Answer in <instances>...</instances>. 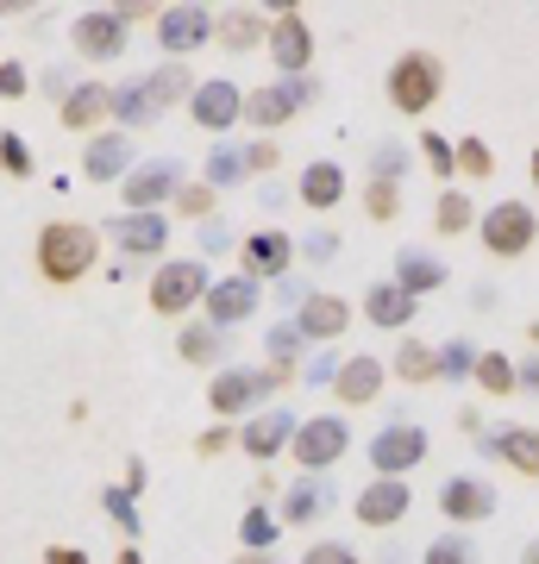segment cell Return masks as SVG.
I'll list each match as a JSON object with an SVG mask.
<instances>
[{
    "label": "cell",
    "instance_id": "1",
    "mask_svg": "<svg viewBox=\"0 0 539 564\" xmlns=\"http://www.w3.org/2000/svg\"><path fill=\"white\" fill-rule=\"evenodd\" d=\"M100 258V232L82 220H51L39 232V270L51 282H76L88 276V263Z\"/></svg>",
    "mask_w": 539,
    "mask_h": 564
},
{
    "label": "cell",
    "instance_id": "2",
    "mask_svg": "<svg viewBox=\"0 0 539 564\" xmlns=\"http://www.w3.org/2000/svg\"><path fill=\"white\" fill-rule=\"evenodd\" d=\"M440 95H445V63L433 57V51L396 57V69H389V107H396V113H427Z\"/></svg>",
    "mask_w": 539,
    "mask_h": 564
},
{
    "label": "cell",
    "instance_id": "3",
    "mask_svg": "<svg viewBox=\"0 0 539 564\" xmlns=\"http://www.w3.org/2000/svg\"><path fill=\"white\" fill-rule=\"evenodd\" d=\"M477 232H483V251H489V258H527L533 239H539V220H533V207L502 202L477 220Z\"/></svg>",
    "mask_w": 539,
    "mask_h": 564
},
{
    "label": "cell",
    "instance_id": "4",
    "mask_svg": "<svg viewBox=\"0 0 539 564\" xmlns=\"http://www.w3.org/2000/svg\"><path fill=\"white\" fill-rule=\"evenodd\" d=\"M214 282H207V263L195 258H176V263H158V276H151V307L158 314H182V307H195Z\"/></svg>",
    "mask_w": 539,
    "mask_h": 564
},
{
    "label": "cell",
    "instance_id": "5",
    "mask_svg": "<svg viewBox=\"0 0 539 564\" xmlns=\"http://www.w3.org/2000/svg\"><path fill=\"white\" fill-rule=\"evenodd\" d=\"M270 57H277L282 76H301L308 63H314V32H308V20L295 13V0H277V20H270Z\"/></svg>",
    "mask_w": 539,
    "mask_h": 564
},
{
    "label": "cell",
    "instance_id": "6",
    "mask_svg": "<svg viewBox=\"0 0 539 564\" xmlns=\"http://www.w3.org/2000/svg\"><path fill=\"white\" fill-rule=\"evenodd\" d=\"M427 458V426H414V421H389L370 440V464H377L382 477H401L408 484V470Z\"/></svg>",
    "mask_w": 539,
    "mask_h": 564
},
{
    "label": "cell",
    "instance_id": "7",
    "mask_svg": "<svg viewBox=\"0 0 539 564\" xmlns=\"http://www.w3.org/2000/svg\"><path fill=\"white\" fill-rule=\"evenodd\" d=\"M214 32H220V20H214L207 7H163L158 13V44L170 51V63H182L188 51H201Z\"/></svg>",
    "mask_w": 539,
    "mask_h": 564
},
{
    "label": "cell",
    "instance_id": "8",
    "mask_svg": "<svg viewBox=\"0 0 539 564\" xmlns=\"http://www.w3.org/2000/svg\"><path fill=\"white\" fill-rule=\"evenodd\" d=\"M295 458L308 464V470H326V464H339L345 458V445H352V426L339 421V414H314V421H301L295 426Z\"/></svg>",
    "mask_w": 539,
    "mask_h": 564
},
{
    "label": "cell",
    "instance_id": "9",
    "mask_svg": "<svg viewBox=\"0 0 539 564\" xmlns=\"http://www.w3.org/2000/svg\"><path fill=\"white\" fill-rule=\"evenodd\" d=\"M308 101H314V82H308V76H289V82H277V88L245 95V120H251V126H282V120H295Z\"/></svg>",
    "mask_w": 539,
    "mask_h": 564
},
{
    "label": "cell",
    "instance_id": "10",
    "mask_svg": "<svg viewBox=\"0 0 539 564\" xmlns=\"http://www.w3.org/2000/svg\"><path fill=\"white\" fill-rule=\"evenodd\" d=\"M170 195H182V163L176 158H151V163H139V170L126 176L132 214H158V202H170Z\"/></svg>",
    "mask_w": 539,
    "mask_h": 564
},
{
    "label": "cell",
    "instance_id": "11",
    "mask_svg": "<svg viewBox=\"0 0 539 564\" xmlns=\"http://www.w3.org/2000/svg\"><path fill=\"white\" fill-rule=\"evenodd\" d=\"M440 514L459 521V527L489 521V514H496V489L483 484V477H445L440 484Z\"/></svg>",
    "mask_w": 539,
    "mask_h": 564
},
{
    "label": "cell",
    "instance_id": "12",
    "mask_svg": "<svg viewBox=\"0 0 539 564\" xmlns=\"http://www.w3.org/2000/svg\"><path fill=\"white\" fill-rule=\"evenodd\" d=\"M188 113H195V126L201 132H226L233 120H245V95L233 88V82H201L195 95H188Z\"/></svg>",
    "mask_w": 539,
    "mask_h": 564
},
{
    "label": "cell",
    "instance_id": "13",
    "mask_svg": "<svg viewBox=\"0 0 539 564\" xmlns=\"http://www.w3.org/2000/svg\"><path fill=\"white\" fill-rule=\"evenodd\" d=\"M239 258H245V276L251 282H277V276H289V263H295V239L270 226V232H251V239H245Z\"/></svg>",
    "mask_w": 539,
    "mask_h": 564
},
{
    "label": "cell",
    "instance_id": "14",
    "mask_svg": "<svg viewBox=\"0 0 539 564\" xmlns=\"http://www.w3.org/2000/svg\"><path fill=\"white\" fill-rule=\"evenodd\" d=\"M251 307H263V282H251V276H233V282H214L207 289V321L214 326L251 321Z\"/></svg>",
    "mask_w": 539,
    "mask_h": 564
},
{
    "label": "cell",
    "instance_id": "15",
    "mask_svg": "<svg viewBox=\"0 0 539 564\" xmlns=\"http://www.w3.org/2000/svg\"><path fill=\"white\" fill-rule=\"evenodd\" d=\"M107 239L132 251V258H158L163 245H170V220L163 214H120V220L107 226Z\"/></svg>",
    "mask_w": 539,
    "mask_h": 564
},
{
    "label": "cell",
    "instance_id": "16",
    "mask_svg": "<svg viewBox=\"0 0 539 564\" xmlns=\"http://www.w3.org/2000/svg\"><path fill=\"white\" fill-rule=\"evenodd\" d=\"M258 395H270L263 370H251V364H233V370H220V377H214V395H207V402H214V414H245Z\"/></svg>",
    "mask_w": 539,
    "mask_h": 564
},
{
    "label": "cell",
    "instance_id": "17",
    "mask_svg": "<svg viewBox=\"0 0 539 564\" xmlns=\"http://www.w3.org/2000/svg\"><path fill=\"white\" fill-rule=\"evenodd\" d=\"M69 39H76L82 57H120L126 51V20L120 13H82V20L69 25Z\"/></svg>",
    "mask_w": 539,
    "mask_h": 564
},
{
    "label": "cell",
    "instance_id": "18",
    "mask_svg": "<svg viewBox=\"0 0 539 564\" xmlns=\"http://www.w3.org/2000/svg\"><path fill=\"white\" fill-rule=\"evenodd\" d=\"M408 508H414L408 484H401V477H377V484L358 496V521H364V527H396Z\"/></svg>",
    "mask_w": 539,
    "mask_h": 564
},
{
    "label": "cell",
    "instance_id": "19",
    "mask_svg": "<svg viewBox=\"0 0 539 564\" xmlns=\"http://www.w3.org/2000/svg\"><path fill=\"white\" fill-rule=\"evenodd\" d=\"M483 452L502 464H515L520 477H539V433L533 426H496V433H483Z\"/></svg>",
    "mask_w": 539,
    "mask_h": 564
},
{
    "label": "cell",
    "instance_id": "20",
    "mask_svg": "<svg viewBox=\"0 0 539 564\" xmlns=\"http://www.w3.org/2000/svg\"><path fill=\"white\" fill-rule=\"evenodd\" d=\"M345 326H352V307H345L339 295H308V302L295 307V333L301 339H339Z\"/></svg>",
    "mask_w": 539,
    "mask_h": 564
},
{
    "label": "cell",
    "instance_id": "21",
    "mask_svg": "<svg viewBox=\"0 0 539 564\" xmlns=\"http://www.w3.org/2000/svg\"><path fill=\"white\" fill-rule=\"evenodd\" d=\"M364 321L401 333V326L414 321V295H408L401 282H370V289H364Z\"/></svg>",
    "mask_w": 539,
    "mask_h": 564
},
{
    "label": "cell",
    "instance_id": "22",
    "mask_svg": "<svg viewBox=\"0 0 539 564\" xmlns=\"http://www.w3.org/2000/svg\"><path fill=\"white\" fill-rule=\"evenodd\" d=\"M333 389H339V402H345V408L377 402V389H382V358H370V351L345 358V364H339V377H333Z\"/></svg>",
    "mask_w": 539,
    "mask_h": 564
},
{
    "label": "cell",
    "instance_id": "23",
    "mask_svg": "<svg viewBox=\"0 0 539 564\" xmlns=\"http://www.w3.org/2000/svg\"><path fill=\"white\" fill-rule=\"evenodd\" d=\"M289 440H295V414H289V408H263L258 421L239 433V445L251 452V458H277Z\"/></svg>",
    "mask_w": 539,
    "mask_h": 564
},
{
    "label": "cell",
    "instance_id": "24",
    "mask_svg": "<svg viewBox=\"0 0 539 564\" xmlns=\"http://www.w3.org/2000/svg\"><path fill=\"white\" fill-rule=\"evenodd\" d=\"M82 176H88V182L132 176V139H126V132H107V139H95V144H88V158H82Z\"/></svg>",
    "mask_w": 539,
    "mask_h": 564
},
{
    "label": "cell",
    "instance_id": "25",
    "mask_svg": "<svg viewBox=\"0 0 539 564\" xmlns=\"http://www.w3.org/2000/svg\"><path fill=\"white\" fill-rule=\"evenodd\" d=\"M301 202L314 207V214L339 207L345 202V170L339 163H308V170H301Z\"/></svg>",
    "mask_w": 539,
    "mask_h": 564
},
{
    "label": "cell",
    "instance_id": "26",
    "mask_svg": "<svg viewBox=\"0 0 539 564\" xmlns=\"http://www.w3.org/2000/svg\"><path fill=\"white\" fill-rule=\"evenodd\" d=\"M389 282H401V289H408V295H433V289H445V263L440 258H427V251H401L396 258V276Z\"/></svg>",
    "mask_w": 539,
    "mask_h": 564
},
{
    "label": "cell",
    "instance_id": "27",
    "mask_svg": "<svg viewBox=\"0 0 539 564\" xmlns=\"http://www.w3.org/2000/svg\"><path fill=\"white\" fill-rule=\"evenodd\" d=\"M326 508H333V489L314 484V477H301V484L282 496V521H289V527H308L314 514H326Z\"/></svg>",
    "mask_w": 539,
    "mask_h": 564
},
{
    "label": "cell",
    "instance_id": "28",
    "mask_svg": "<svg viewBox=\"0 0 539 564\" xmlns=\"http://www.w3.org/2000/svg\"><path fill=\"white\" fill-rule=\"evenodd\" d=\"M100 113H114V95H107L100 82H82L76 95L63 101V126H76V132H88V126H95Z\"/></svg>",
    "mask_w": 539,
    "mask_h": 564
},
{
    "label": "cell",
    "instance_id": "29",
    "mask_svg": "<svg viewBox=\"0 0 539 564\" xmlns=\"http://www.w3.org/2000/svg\"><path fill=\"white\" fill-rule=\"evenodd\" d=\"M396 377L401 383H440V351L420 339H401L396 345Z\"/></svg>",
    "mask_w": 539,
    "mask_h": 564
},
{
    "label": "cell",
    "instance_id": "30",
    "mask_svg": "<svg viewBox=\"0 0 539 564\" xmlns=\"http://www.w3.org/2000/svg\"><path fill=\"white\" fill-rule=\"evenodd\" d=\"M477 383H483V395H515L520 364L508 358V351H477Z\"/></svg>",
    "mask_w": 539,
    "mask_h": 564
},
{
    "label": "cell",
    "instance_id": "31",
    "mask_svg": "<svg viewBox=\"0 0 539 564\" xmlns=\"http://www.w3.org/2000/svg\"><path fill=\"white\" fill-rule=\"evenodd\" d=\"M114 113H120L126 126H151L163 107H158V95H151L144 82H126V88H114Z\"/></svg>",
    "mask_w": 539,
    "mask_h": 564
},
{
    "label": "cell",
    "instance_id": "32",
    "mask_svg": "<svg viewBox=\"0 0 539 564\" xmlns=\"http://www.w3.org/2000/svg\"><path fill=\"white\" fill-rule=\"evenodd\" d=\"M214 39L233 44V51H251L258 39H270V25H263L251 7H239V13H226V20H220V32H214Z\"/></svg>",
    "mask_w": 539,
    "mask_h": 564
},
{
    "label": "cell",
    "instance_id": "33",
    "mask_svg": "<svg viewBox=\"0 0 539 564\" xmlns=\"http://www.w3.org/2000/svg\"><path fill=\"white\" fill-rule=\"evenodd\" d=\"M433 226H440L445 239H452V232H471V226H477V202H471V195H459V188H445Z\"/></svg>",
    "mask_w": 539,
    "mask_h": 564
},
{
    "label": "cell",
    "instance_id": "34",
    "mask_svg": "<svg viewBox=\"0 0 539 564\" xmlns=\"http://www.w3.org/2000/svg\"><path fill=\"white\" fill-rule=\"evenodd\" d=\"M176 351H182L188 364H207V358H220V326H214V321H195V326H182Z\"/></svg>",
    "mask_w": 539,
    "mask_h": 564
},
{
    "label": "cell",
    "instance_id": "35",
    "mask_svg": "<svg viewBox=\"0 0 539 564\" xmlns=\"http://www.w3.org/2000/svg\"><path fill=\"white\" fill-rule=\"evenodd\" d=\"M420 158H427V170L440 182H452L459 176V144L452 139H440V132H420Z\"/></svg>",
    "mask_w": 539,
    "mask_h": 564
},
{
    "label": "cell",
    "instance_id": "36",
    "mask_svg": "<svg viewBox=\"0 0 539 564\" xmlns=\"http://www.w3.org/2000/svg\"><path fill=\"white\" fill-rule=\"evenodd\" d=\"M277 533H282V521L270 514V508H251V514L239 521V540L251 545V552H270V545H277Z\"/></svg>",
    "mask_w": 539,
    "mask_h": 564
},
{
    "label": "cell",
    "instance_id": "37",
    "mask_svg": "<svg viewBox=\"0 0 539 564\" xmlns=\"http://www.w3.org/2000/svg\"><path fill=\"white\" fill-rule=\"evenodd\" d=\"M239 176H251L245 151H239V144H220V151L207 158V188H220V182H239Z\"/></svg>",
    "mask_w": 539,
    "mask_h": 564
},
{
    "label": "cell",
    "instance_id": "38",
    "mask_svg": "<svg viewBox=\"0 0 539 564\" xmlns=\"http://www.w3.org/2000/svg\"><path fill=\"white\" fill-rule=\"evenodd\" d=\"M420 564H477V545L464 540V533H440V540L427 545V558Z\"/></svg>",
    "mask_w": 539,
    "mask_h": 564
},
{
    "label": "cell",
    "instance_id": "39",
    "mask_svg": "<svg viewBox=\"0 0 539 564\" xmlns=\"http://www.w3.org/2000/svg\"><path fill=\"white\" fill-rule=\"evenodd\" d=\"M144 88L158 95V107L176 101V95H195V82H188V69H182V63H163L158 76H144Z\"/></svg>",
    "mask_w": 539,
    "mask_h": 564
},
{
    "label": "cell",
    "instance_id": "40",
    "mask_svg": "<svg viewBox=\"0 0 539 564\" xmlns=\"http://www.w3.org/2000/svg\"><path fill=\"white\" fill-rule=\"evenodd\" d=\"M440 377H477V345L471 339H452V345H440Z\"/></svg>",
    "mask_w": 539,
    "mask_h": 564
},
{
    "label": "cell",
    "instance_id": "41",
    "mask_svg": "<svg viewBox=\"0 0 539 564\" xmlns=\"http://www.w3.org/2000/svg\"><path fill=\"white\" fill-rule=\"evenodd\" d=\"M364 207H370V220H396L401 214V182H370V188H364Z\"/></svg>",
    "mask_w": 539,
    "mask_h": 564
},
{
    "label": "cell",
    "instance_id": "42",
    "mask_svg": "<svg viewBox=\"0 0 539 564\" xmlns=\"http://www.w3.org/2000/svg\"><path fill=\"white\" fill-rule=\"evenodd\" d=\"M0 170L7 176H32V151H25L20 132H0Z\"/></svg>",
    "mask_w": 539,
    "mask_h": 564
},
{
    "label": "cell",
    "instance_id": "43",
    "mask_svg": "<svg viewBox=\"0 0 539 564\" xmlns=\"http://www.w3.org/2000/svg\"><path fill=\"white\" fill-rule=\"evenodd\" d=\"M459 170H464V176H489V170H496L489 144H483V139H459Z\"/></svg>",
    "mask_w": 539,
    "mask_h": 564
},
{
    "label": "cell",
    "instance_id": "44",
    "mask_svg": "<svg viewBox=\"0 0 539 564\" xmlns=\"http://www.w3.org/2000/svg\"><path fill=\"white\" fill-rule=\"evenodd\" d=\"M176 207L188 214V220L207 226V220H214V188H207V182H195V188H182V195H176Z\"/></svg>",
    "mask_w": 539,
    "mask_h": 564
},
{
    "label": "cell",
    "instance_id": "45",
    "mask_svg": "<svg viewBox=\"0 0 539 564\" xmlns=\"http://www.w3.org/2000/svg\"><path fill=\"white\" fill-rule=\"evenodd\" d=\"M295 351H301V333H295V321H289V326L270 333V358H277V370H295Z\"/></svg>",
    "mask_w": 539,
    "mask_h": 564
},
{
    "label": "cell",
    "instance_id": "46",
    "mask_svg": "<svg viewBox=\"0 0 539 564\" xmlns=\"http://www.w3.org/2000/svg\"><path fill=\"white\" fill-rule=\"evenodd\" d=\"M401 170H408V151H401V144H382L377 163H370V182H396Z\"/></svg>",
    "mask_w": 539,
    "mask_h": 564
},
{
    "label": "cell",
    "instance_id": "47",
    "mask_svg": "<svg viewBox=\"0 0 539 564\" xmlns=\"http://www.w3.org/2000/svg\"><path fill=\"white\" fill-rule=\"evenodd\" d=\"M301 564H358V552L339 545V540H320V545H308V558H301Z\"/></svg>",
    "mask_w": 539,
    "mask_h": 564
},
{
    "label": "cell",
    "instance_id": "48",
    "mask_svg": "<svg viewBox=\"0 0 539 564\" xmlns=\"http://www.w3.org/2000/svg\"><path fill=\"white\" fill-rule=\"evenodd\" d=\"M107 514H114L126 533H139V508H132V489H107Z\"/></svg>",
    "mask_w": 539,
    "mask_h": 564
},
{
    "label": "cell",
    "instance_id": "49",
    "mask_svg": "<svg viewBox=\"0 0 539 564\" xmlns=\"http://www.w3.org/2000/svg\"><path fill=\"white\" fill-rule=\"evenodd\" d=\"M245 163H251V170H277L282 163V151L270 139H258V144H245Z\"/></svg>",
    "mask_w": 539,
    "mask_h": 564
},
{
    "label": "cell",
    "instance_id": "50",
    "mask_svg": "<svg viewBox=\"0 0 539 564\" xmlns=\"http://www.w3.org/2000/svg\"><path fill=\"white\" fill-rule=\"evenodd\" d=\"M0 95H7V101H13V95H25V69L13 57L0 63Z\"/></svg>",
    "mask_w": 539,
    "mask_h": 564
},
{
    "label": "cell",
    "instance_id": "51",
    "mask_svg": "<svg viewBox=\"0 0 539 564\" xmlns=\"http://www.w3.org/2000/svg\"><path fill=\"white\" fill-rule=\"evenodd\" d=\"M226 445H233V433H226V426H214V433H201V440H195V452H201V458H220Z\"/></svg>",
    "mask_w": 539,
    "mask_h": 564
},
{
    "label": "cell",
    "instance_id": "52",
    "mask_svg": "<svg viewBox=\"0 0 539 564\" xmlns=\"http://www.w3.org/2000/svg\"><path fill=\"white\" fill-rule=\"evenodd\" d=\"M339 364L345 358H314V364H308V383H333V377H339Z\"/></svg>",
    "mask_w": 539,
    "mask_h": 564
},
{
    "label": "cell",
    "instance_id": "53",
    "mask_svg": "<svg viewBox=\"0 0 539 564\" xmlns=\"http://www.w3.org/2000/svg\"><path fill=\"white\" fill-rule=\"evenodd\" d=\"M226 245V220H207L201 226V258H207V251H220Z\"/></svg>",
    "mask_w": 539,
    "mask_h": 564
},
{
    "label": "cell",
    "instance_id": "54",
    "mask_svg": "<svg viewBox=\"0 0 539 564\" xmlns=\"http://www.w3.org/2000/svg\"><path fill=\"white\" fill-rule=\"evenodd\" d=\"M333 245H339L333 232H314V239H308V263H326L333 258Z\"/></svg>",
    "mask_w": 539,
    "mask_h": 564
},
{
    "label": "cell",
    "instance_id": "55",
    "mask_svg": "<svg viewBox=\"0 0 539 564\" xmlns=\"http://www.w3.org/2000/svg\"><path fill=\"white\" fill-rule=\"evenodd\" d=\"M151 13H158L151 0H126V7H120V20H126V25H132V20H151Z\"/></svg>",
    "mask_w": 539,
    "mask_h": 564
},
{
    "label": "cell",
    "instance_id": "56",
    "mask_svg": "<svg viewBox=\"0 0 539 564\" xmlns=\"http://www.w3.org/2000/svg\"><path fill=\"white\" fill-rule=\"evenodd\" d=\"M520 389H533V395H539V358L520 364Z\"/></svg>",
    "mask_w": 539,
    "mask_h": 564
},
{
    "label": "cell",
    "instance_id": "57",
    "mask_svg": "<svg viewBox=\"0 0 539 564\" xmlns=\"http://www.w3.org/2000/svg\"><path fill=\"white\" fill-rule=\"evenodd\" d=\"M51 564H88V552H76V545H63V552H51Z\"/></svg>",
    "mask_w": 539,
    "mask_h": 564
},
{
    "label": "cell",
    "instance_id": "58",
    "mask_svg": "<svg viewBox=\"0 0 539 564\" xmlns=\"http://www.w3.org/2000/svg\"><path fill=\"white\" fill-rule=\"evenodd\" d=\"M520 564H539V540H533V545H527V552H520Z\"/></svg>",
    "mask_w": 539,
    "mask_h": 564
},
{
    "label": "cell",
    "instance_id": "59",
    "mask_svg": "<svg viewBox=\"0 0 539 564\" xmlns=\"http://www.w3.org/2000/svg\"><path fill=\"white\" fill-rule=\"evenodd\" d=\"M233 564H277V558H263V552H251V558H233Z\"/></svg>",
    "mask_w": 539,
    "mask_h": 564
},
{
    "label": "cell",
    "instance_id": "60",
    "mask_svg": "<svg viewBox=\"0 0 539 564\" xmlns=\"http://www.w3.org/2000/svg\"><path fill=\"white\" fill-rule=\"evenodd\" d=\"M533 188H539V151H533Z\"/></svg>",
    "mask_w": 539,
    "mask_h": 564
}]
</instances>
